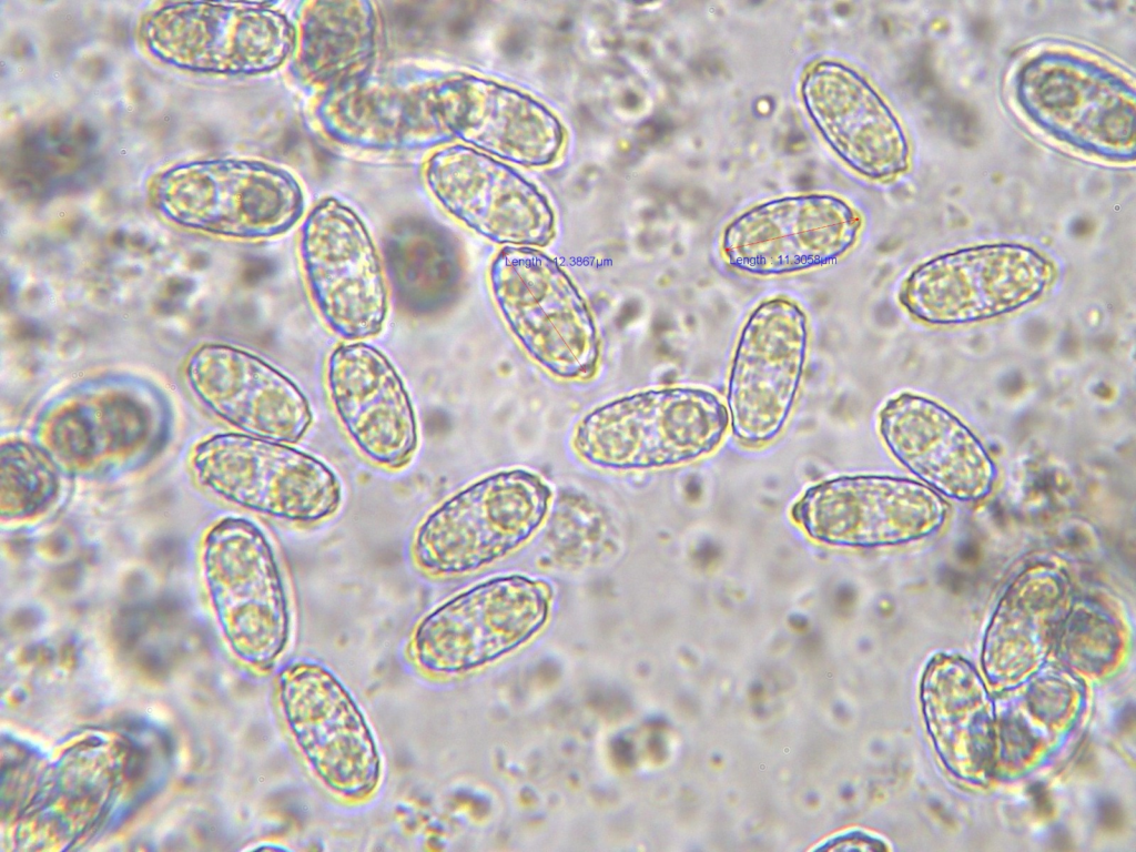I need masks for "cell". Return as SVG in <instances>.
Masks as SVG:
<instances>
[{
	"label": "cell",
	"instance_id": "cell-7",
	"mask_svg": "<svg viewBox=\"0 0 1136 852\" xmlns=\"http://www.w3.org/2000/svg\"><path fill=\"white\" fill-rule=\"evenodd\" d=\"M809 348V317L794 300L772 296L750 311L734 344L726 388L731 429L742 445L763 446L784 429Z\"/></svg>",
	"mask_w": 1136,
	"mask_h": 852
},
{
	"label": "cell",
	"instance_id": "cell-3",
	"mask_svg": "<svg viewBox=\"0 0 1136 852\" xmlns=\"http://www.w3.org/2000/svg\"><path fill=\"white\" fill-rule=\"evenodd\" d=\"M488 282L498 313L531 359L566 381L595 375L600 342L594 316L556 260L537 247L504 246Z\"/></svg>",
	"mask_w": 1136,
	"mask_h": 852
},
{
	"label": "cell",
	"instance_id": "cell-17",
	"mask_svg": "<svg viewBox=\"0 0 1136 852\" xmlns=\"http://www.w3.org/2000/svg\"><path fill=\"white\" fill-rule=\"evenodd\" d=\"M433 97L452 142L524 168L548 166L565 148L559 118L517 88L467 72L436 73Z\"/></svg>",
	"mask_w": 1136,
	"mask_h": 852
},
{
	"label": "cell",
	"instance_id": "cell-19",
	"mask_svg": "<svg viewBox=\"0 0 1136 852\" xmlns=\"http://www.w3.org/2000/svg\"><path fill=\"white\" fill-rule=\"evenodd\" d=\"M800 93L823 141L855 173L885 180L905 170L904 131L860 71L838 60H820L805 71Z\"/></svg>",
	"mask_w": 1136,
	"mask_h": 852
},
{
	"label": "cell",
	"instance_id": "cell-13",
	"mask_svg": "<svg viewBox=\"0 0 1136 852\" xmlns=\"http://www.w3.org/2000/svg\"><path fill=\"white\" fill-rule=\"evenodd\" d=\"M947 505L926 485L883 475L839 476L809 487L791 509L814 541L835 548L875 549L936 532Z\"/></svg>",
	"mask_w": 1136,
	"mask_h": 852
},
{
	"label": "cell",
	"instance_id": "cell-4",
	"mask_svg": "<svg viewBox=\"0 0 1136 852\" xmlns=\"http://www.w3.org/2000/svg\"><path fill=\"white\" fill-rule=\"evenodd\" d=\"M155 206L179 225L239 240H266L292 229L305 197L288 171L258 160L187 162L161 173Z\"/></svg>",
	"mask_w": 1136,
	"mask_h": 852
},
{
	"label": "cell",
	"instance_id": "cell-1",
	"mask_svg": "<svg viewBox=\"0 0 1136 852\" xmlns=\"http://www.w3.org/2000/svg\"><path fill=\"white\" fill-rule=\"evenodd\" d=\"M730 425L727 406L699 387L650 388L609 400L578 423L572 445L592 467L649 470L709 455Z\"/></svg>",
	"mask_w": 1136,
	"mask_h": 852
},
{
	"label": "cell",
	"instance_id": "cell-10",
	"mask_svg": "<svg viewBox=\"0 0 1136 852\" xmlns=\"http://www.w3.org/2000/svg\"><path fill=\"white\" fill-rule=\"evenodd\" d=\"M551 589L520 575L491 578L452 597L415 628L412 652L425 671L454 674L528 641L547 620Z\"/></svg>",
	"mask_w": 1136,
	"mask_h": 852
},
{
	"label": "cell",
	"instance_id": "cell-5",
	"mask_svg": "<svg viewBox=\"0 0 1136 852\" xmlns=\"http://www.w3.org/2000/svg\"><path fill=\"white\" fill-rule=\"evenodd\" d=\"M199 481L231 504L294 526L334 516L343 500L336 473L291 444L244 433L215 435L195 449Z\"/></svg>",
	"mask_w": 1136,
	"mask_h": 852
},
{
	"label": "cell",
	"instance_id": "cell-16",
	"mask_svg": "<svg viewBox=\"0 0 1136 852\" xmlns=\"http://www.w3.org/2000/svg\"><path fill=\"white\" fill-rule=\"evenodd\" d=\"M435 75L420 69L374 68L320 92L314 122L333 142L364 151L435 150L453 143L434 103Z\"/></svg>",
	"mask_w": 1136,
	"mask_h": 852
},
{
	"label": "cell",
	"instance_id": "cell-2",
	"mask_svg": "<svg viewBox=\"0 0 1136 852\" xmlns=\"http://www.w3.org/2000/svg\"><path fill=\"white\" fill-rule=\"evenodd\" d=\"M551 500L545 480L525 469L490 474L456 491L419 523L410 552L430 577H458L504 558L540 528Z\"/></svg>",
	"mask_w": 1136,
	"mask_h": 852
},
{
	"label": "cell",
	"instance_id": "cell-8",
	"mask_svg": "<svg viewBox=\"0 0 1136 852\" xmlns=\"http://www.w3.org/2000/svg\"><path fill=\"white\" fill-rule=\"evenodd\" d=\"M294 23L271 3L174 2L154 10L142 40L152 55L179 69L252 75L291 59Z\"/></svg>",
	"mask_w": 1136,
	"mask_h": 852
},
{
	"label": "cell",
	"instance_id": "cell-22",
	"mask_svg": "<svg viewBox=\"0 0 1136 852\" xmlns=\"http://www.w3.org/2000/svg\"><path fill=\"white\" fill-rule=\"evenodd\" d=\"M292 72L320 92L374 69L379 22L369 1H305L296 11Z\"/></svg>",
	"mask_w": 1136,
	"mask_h": 852
},
{
	"label": "cell",
	"instance_id": "cell-11",
	"mask_svg": "<svg viewBox=\"0 0 1136 852\" xmlns=\"http://www.w3.org/2000/svg\"><path fill=\"white\" fill-rule=\"evenodd\" d=\"M859 212L833 194L771 199L736 215L720 236V253L733 271L761 278L830 266L856 244Z\"/></svg>",
	"mask_w": 1136,
	"mask_h": 852
},
{
	"label": "cell",
	"instance_id": "cell-21",
	"mask_svg": "<svg viewBox=\"0 0 1136 852\" xmlns=\"http://www.w3.org/2000/svg\"><path fill=\"white\" fill-rule=\"evenodd\" d=\"M879 433L891 455L937 494L974 501L992 490L996 469L986 448L934 400L911 393L890 398L879 413Z\"/></svg>",
	"mask_w": 1136,
	"mask_h": 852
},
{
	"label": "cell",
	"instance_id": "cell-20",
	"mask_svg": "<svg viewBox=\"0 0 1136 852\" xmlns=\"http://www.w3.org/2000/svg\"><path fill=\"white\" fill-rule=\"evenodd\" d=\"M186 378L195 395L241 433L295 444L313 423L311 405L300 387L244 349L201 346L187 359Z\"/></svg>",
	"mask_w": 1136,
	"mask_h": 852
},
{
	"label": "cell",
	"instance_id": "cell-18",
	"mask_svg": "<svg viewBox=\"0 0 1136 852\" xmlns=\"http://www.w3.org/2000/svg\"><path fill=\"white\" fill-rule=\"evenodd\" d=\"M332 409L357 453L386 470L406 467L417 452L416 412L397 369L378 348L343 342L325 362Z\"/></svg>",
	"mask_w": 1136,
	"mask_h": 852
},
{
	"label": "cell",
	"instance_id": "cell-9",
	"mask_svg": "<svg viewBox=\"0 0 1136 852\" xmlns=\"http://www.w3.org/2000/svg\"><path fill=\"white\" fill-rule=\"evenodd\" d=\"M281 717L316 779L333 793L361 800L375 791L382 760L371 727L341 680L300 661L277 679Z\"/></svg>",
	"mask_w": 1136,
	"mask_h": 852
},
{
	"label": "cell",
	"instance_id": "cell-14",
	"mask_svg": "<svg viewBox=\"0 0 1136 852\" xmlns=\"http://www.w3.org/2000/svg\"><path fill=\"white\" fill-rule=\"evenodd\" d=\"M1054 277L1038 252L1015 244L962 248L911 272L899 295L915 318L931 324L990 320L1035 301Z\"/></svg>",
	"mask_w": 1136,
	"mask_h": 852
},
{
	"label": "cell",
	"instance_id": "cell-23",
	"mask_svg": "<svg viewBox=\"0 0 1136 852\" xmlns=\"http://www.w3.org/2000/svg\"><path fill=\"white\" fill-rule=\"evenodd\" d=\"M58 489L57 469L41 449L21 442L1 447V513L23 518L43 510Z\"/></svg>",
	"mask_w": 1136,
	"mask_h": 852
},
{
	"label": "cell",
	"instance_id": "cell-15",
	"mask_svg": "<svg viewBox=\"0 0 1136 852\" xmlns=\"http://www.w3.org/2000/svg\"><path fill=\"white\" fill-rule=\"evenodd\" d=\"M423 180L447 214L490 242L541 248L555 237L549 200L505 161L453 142L430 153Z\"/></svg>",
	"mask_w": 1136,
	"mask_h": 852
},
{
	"label": "cell",
	"instance_id": "cell-24",
	"mask_svg": "<svg viewBox=\"0 0 1136 852\" xmlns=\"http://www.w3.org/2000/svg\"><path fill=\"white\" fill-rule=\"evenodd\" d=\"M102 416L103 424L99 429L84 409L67 410L57 417L55 439L69 462H88L98 455L100 452L95 435L100 443L102 429L115 449L135 444L144 434L142 410L129 399L108 400L102 407Z\"/></svg>",
	"mask_w": 1136,
	"mask_h": 852
},
{
	"label": "cell",
	"instance_id": "cell-12",
	"mask_svg": "<svg viewBox=\"0 0 1136 852\" xmlns=\"http://www.w3.org/2000/svg\"><path fill=\"white\" fill-rule=\"evenodd\" d=\"M204 571L236 649L256 665H272L288 643L291 608L266 534L245 518L221 520L205 540Z\"/></svg>",
	"mask_w": 1136,
	"mask_h": 852
},
{
	"label": "cell",
	"instance_id": "cell-6",
	"mask_svg": "<svg viewBox=\"0 0 1136 852\" xmlns=\"http://www.w3.org/2000/svg\"><path fill=\"white\" fill-rule=\"evenodd\" d=\"M297 256L312 304L345 342L378 335L388 314L384 265L359 215L335 197L318 201L303 220Z\"/></svg>",
	"mask_w": 1136,
	"mask_h": 852
}]
</instances>
